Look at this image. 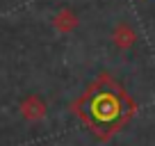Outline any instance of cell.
I'll use <instances>...</instances> for the list:
<instances>
[{
    "mask_svg": "<svg viewBox=\"0 0 155 146\" xmlns=\"http://www.w3.org/2000/svg\"><path fill=\"white\" fill-rule=\"evenodd\" d=\"M78 114L98 135L114 132L132 114V103L110 78H101L75 105Z\"/></svg>",
    "mask_w": 155,
    "mask_h": 146,
    "instance_id": "obj_1",
    "label": "cell"
},
{
    "mask_svg": "<svg viewBox=\"0 0 155 146\" xmlns=\"http://www.w3.org/2000/svg\"><path fill=\"white\" fill-rule=\"evenodd\" d=\"M53 23H55V28H57L59 32H68V30H73L78 25V16L73 14L71 9H62L59 14H55Z\"/></svg>",
    "mask_w": 155,
    "mask_h": 146,
    "instance_id": "obj_2",
    "label": "cell"
},
{
    "mask_svg": "<svg viewBox=\"0 0 155 146\" xmlns=\"http://www.w3.org/2000/svg\"><path fill=\"white\" fill-rule=\"evenodd\" d=\"M112 39L116 41L119 46H130V44H135V32H132L128 25H116L114 28V32H112Z\"/></svg>",
    "mask_w": 155,
    "mask_h": 146,
    "instance_id": "obj_3",
    "label": "cell"
}]
</instances>
